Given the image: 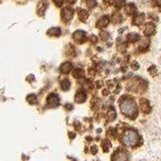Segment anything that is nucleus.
I'll use <instances>...</instances> for the list:
<instances>
[{"mask_svg": "<svg viewBox=\"0 0 161 161\" xmlns=\"http://www.w3.org/2000/svg\"><path fill=\"white\" fill-rule=\"evenodd\" d=\"M73 15H74V10L72 9V8L65 7L61 10V18H63V20L65 21V22L71 20L72 18H73Z\"/></svg>", "mask_w": 161, "mask_h": 161, "instance_id": "39448f33", "label": "nucleus"}, {"mask_svg": "<svg viewBox=\"0 0 161 161\" xmlns=\"http://www.w3.org/2000/svg\"><path fill=\"white\" fill-rule=\"evenodd\" d=\"M102 147H103L104 152H108L110 150V148H111V143H110V141L107 140V139L103 140L102 141Z\"/></svg>", "mask_w": 161, "mask_h": 161, "instance_id": "aec40b11", "label": "nucleus"}, {"mask_svg": "<svg viewBox=\"0 0 161 161\" xmlns=\"http://www.w3.org/2000/svg\"><path fill=\"white\" fill-rule=\"evenodd\" d=\"M140 108L142 110V112L145 114H148L150 113V111H151V106H150V103L148 100H146V99H141L140 100Z\"/></svg>", "mask_w": 161, "mask_h": 161, "instance_id": "423d86ee", "label": "nucleus"}, {"mask_svg": "<svg viewBox=\"0 0 161 161\" xmlns=\"http://www.w3.org/2000/svg\"><path fill=\"white\" fill-rule=\"evenodd\" d=\"M88 16H89V13H88V11L87 10H80L79 11V18H80V20H82V21H86L87 19H88Z\"/></svg>", "mask_w": 161, "mask_h": 161, "instance_id": "6ab92c4d", "label": "nucleus"}, {"mask_svg": "<svg viewBox=\"0 0 161 161\" xmlns=\"http://www.w3.org/2000/svg\"><path fill=\"white\" fill-rule=\"evenodd\" d=\"M73 37L76 41L82 43V42H84L85 40H86V33H85V31H83V30H77L73 34Z\"/></svg>", "mask_w": 161, "mask_h": 161, "instance_id": "0eeeda50", "label": "nucleus"}, {"mask_svg": "<svg viewBox=\"0 0 161 161\" xmlns=\"http://www.w3.org/2000/svg\"><path fill=\"white\" fill-rule=\"evenodd\" d=\"M132 67L134 69H139V65L137 63H132Z\"/></svg>", "mask_w": 161, "mask_h": 161, "instance_id": "2f4dec72", "label": "nucleus"}, {"mask_svg": "<svg viewBox=\"0 0 161 161\" xmlns=\"http://www.w3.org/2000/svg\"><path fill=\"white\" fill-rule=\"evenodd\" d=\"M104 1H105V2H107V3H113V2H114V0H104Z\"/></svg>", "mask_w": 161, "mask_h": 161, "instance_id": "f704fd0d", "label": "nucleus"}, {"mask_svg": "<svg viewBox=\"0 0 161 161\" xmlns=\"http://www.w3.org/2000/svg\"><path fill=\"white\" fill-rule=\"evenodd\" d=\"M114 5L117 8H121L125 5V0H114Z\"/></svg>", "mask_w": 161, "mask_h": 161, "instance_id": "5701e85b", "label": "nucleus"}, {"mask_svg": "<svg viewBox=\"0 0 161 161\" xmlns=\"http://www.w3.org/2000/svg\"><path fill=\"white\" fill-rule=\"evenodd\" d=\"M26 101L28 102L29 104H31V105H34V104H36V102H37V98L34 94H30L27 96Z\"/></svg>", "mask_w": 161, "mask_h": 161, "instance_id": "412c9836", "label": "nucleus"}, {"mask_svg": "<svg viewBox=\"0 0 161 161\" xmlns=\"http://www.w3.org/2000/svg\"><path fill=\"white\" fill-rule=\"evenodd\" d=\"M154 3L157 6H161V0H154Z\"/></svg>", "mask_w": 161, "mask_h": 161, "instance_id": "473e14b6", "label": "nucleus"}, {"mask_svg": "<svg viewBox=\"0 0 161 161\" xmlns=\"http://www.w3.org/2000/svg\"><path fill=\"white\" fill-rule=\"evenodd\" d=\"M65 108L67 110H69H69L73 109V105H71V104H67V105L65 106Z\"/></svg>", "mask_w": 161, "mask_h": 161, "instance_id": "7c9ffc66", "label": "nucleus"}, {"mask_svg": "<svg viewBox=\"0 0 161 161\" xmlns=\"http://www.w3.org/2000/svg\"><path fill=\"white\" fill-rule=\"evenodd\" d=\"M86 99H87L86 92L83 91V90L78 91V93L76 94V96H75V101L77 102V103H84V102L86 101Z\"/></svg>", "mask_w": 161, "mask_h": 161, "instance_id": "1a4fd4ad", "label": "nucleus"}, {"mask_svg": "<svg viewBox=\"0 0 161 161\" xmlns=\"http://www.w3.org/2000/svg\"><path fill=\"white\" fill-rule=\"evenodd\" d=\"M108 118H109L110 121H112V120L115 119V118H116V112H115V110L111 109L109 112H108Z\"/></svg>", "mask_w": 161, "mask_h": 161, "instance_id": "b1692460", "label": "nucleus"}, {"mask_svg": "<svg viewBox=\"0 0 161 161\" xmlns=\"http://www.w3.org/2000/svg\"><path fill=\"white\" fill-rule=\"evenodd\" d=\"M54 4H56V6H61L63 0H54Z\"/></svg>", "mask_w": 161, "mask_h": 161, "instance_id": "c85d7f7f", "label": "nucleus"}, {"mask_svg": "<svg viewBox=\"0 0 161 161\" xmlns=\"http://www.w3.org/2000/svg\"><path fill=\"white\" fill-rule=\"evenodd\" d=\"M140 36H139L138 33H135V32H131L128 34V40L130 42H136L137 40H139Z\"/></svg>", "mask_w": 161, "mask_h": 161, "instance_id": "f3484780", "label": "nucleus"}, {"mask_svg": "<svg viewBox=\"0 0 161 161\" xmlns=\"http://www.w3.org/2000/svg\"><path fill=\"white\" fill-rule=\"evenodd\" d=\"M140 141L139 134L133 129H128L124 132L122 137V142L127 147H136Z\"/></svg>", "mask_w": 161, "mask_h": 161, "instance_id": "f03ea898", "label": "nucleus"}, {"mask_svg": "<svg viewBox=\"0 0 161 161\" xmlns=\"http://www.w3.org/2000/svg\"><path fill=\"white\" fill-rule=\"evenodd\" d=\"M126 47H127L126 43H122V44H119V45H118V48H119L120 52H125V50H126Z\"/></svg>", "mask_w": 161, "mask_h": 161, "instance_id": "cd10ccee", "label": "nucleus"}, {"mask_svg": "<svg viewBox=\"0 0 161 161\" xmlns=\"http://www.w3.org/2000/svg\"><path fill=\"white\" fill-rule=\"evenodd\" d=\"M67 2H69V3H75V2H76V0H67Z\"/></svg>", "mask_w": 161, "mask_h": 161, "instance_id": "c9c22d12", "label": "nucleus"}, {"mask_svg": "<svg viewBox=\"0 0 161 161\" xmlns=\"http://www.w3.org/2000/svg\"><path fill=\"white\" fill-rule=\"evenodd\" d=\"M101 37H102V39H104V40L108 39V37H109V33L106 32V31H102V32H101Z\"/></svg>", "mask_w": 161, "mask_h": 161, "instance_id": "bb28decb", "label": "nucleus"}, {"mask_svg": "<svg viewBox=\"0 0 161 161\" xmlns=\"http://www.w3.org/2000/svg\"><path fill=\"white\" fill-rule=\"evenodd\" d=\"M47 35H50V36H60L61 29L58 27H52V28L47 30Z\"/></svg>", "mask_w": 161, "mask_h": 161, "instance_id": "2eb2a0df", "label": "nucleus"}, {"mask_svg": "<svg viewBox=\"0 0 161 161\" xmlns=\"http://www.w3.org/2000/svg\"><path fill=\"white\" fill-rule=\"evenodd\" d=\"M46 102H47V106L50 108H56L60 105V98L56 94H50L47 96V99H46Z\"/></svg>", "mask_w": 161, "mask_h": 161, "instance_id": "20e7f679", "label": "nucleus"}, {"mask_svg": "<svg viewBox=\"0 0 161 161\" xmlns=\"http://www.w3.org/2000/svg\"><path fill=\"white\" fill-rule=\"evenodd\" d=\"M136 10H137L136 6L133 3L128 4V5H126V7H125V11H126V13L129 14V15H134V14L136 13Z\"/></svg>", "mask_w": 161, "mask_h": 161, "instance_id": "4468645a", "label": "nucleus"}, {"mask_svg": "<svg viewBox=\"0 0 161 161\" xmlns=\"http://www.w3.org/2000/svg\"><path fill=\"white\" fill-rule=\"evenodd\" d=\"M73 69V65L69 61H67V63H63V65H61L60 69H61V74H69V72L72 71Z\"/></svg>", "mask_w": 161, "mask_h": 161, "instance_id": "9b49d317", "label": "nucleus"}, {"mask_svg": "<svg viewBox=\"0 0 161 161\" xmlns=\"http://www.w3.org/2000/svg\"><path fill=\"white\" fill-rule=\"evenodd\" d=\"M148 71H149V73H150V75H151V76H156V75H157V71H156L155 65H152V67H150Z\"/></svg>", "mask_w": 161, "mask_h": 161, "instance_id": "a878e982", "label": "nucleus"}, {"mask_svg": "<svg viewBox=\"0 0 161 161\" xmlns=\"http://www.w3.org/2000/svg\"><path fill=\"white\" fill-rule=\"evenodd\" d=\"M112 161H129V156L125 150L118 149L112 155Z\"/></svg>", "mask_w": 161, "mask_h": 161, "instance_id": "7ed1b4c3", "label": "nucleus"}, {"mask_svg": "<svg viewBox=\"0 0 161 161\" xmlns=\"http://www.w3.org/2000/svg\"><path fill=\"white\" fill-rule=\"evenodd\" d=\"M123 17H122V14L120 12H115L112 16V20H113L114 23H120L122 21Z\"/></svg>", "mask_w": 161, "mask_h": 161, "instance_id": "a211bd4d", "label": "nucleus"}, {"mask_svg": "<svg viewBox=\"0 0 161 161\" xmlns=\"http://www.w3.org/2000/svg\"><path fill=\"white\" fill-rule=\"evenodd\" d=\"M61 88L63 91H69V88H71V83H69V80H63V82L61 83Z\"/></svg>", "mask_w": 161, "mask_h": 161, "instance_id": "dca6fc26", "label": "nucleus"}, {"mask_svg": "<svg viewBox=\"0 0 161 161\" xmlns=\"http://www.w3.org/2000/svg\"><path fill=\"white\" fill-rule=\"evenodd\" d=\"M109 21L110 19L108 16H102L98 22H97V27H98V28H105V27L109 24Z\"/></svg>", "mask_w": 161, "mask_h": 161, "instance_id": "9d476101", "label": "nucleus"}, {"mask_svg": "<svg viewBox=\"0 0 161 161\" xmlns=\"http://www.w3.org/2000/svg\"><path fill=\"white\" fill-rule=\"evenodd\" d=\"M120 109L125 116L132 118V119H134L138 114L136 103L133 99L129 98V97H123L120 100Z\"/></svg>", "mask_w": 161, "mask_h": 161, "instance_id": "f257e3e1", "label": "nucleus"}, {"mask_svg": "<svg viewBox=\"0 0 161 161\" xmlns=\"http://www.w3.org/2000/svg\"><path fill=\"white\" fill-rule=\"evenodd\" d=\"M73 76L75 78H77V79H80V78H82L83 76H84V71H83V69H75V71H74V73H73Z\"/></svg>", "mask_w": 161, "mask_h": 161, "instance_id": "4be33fe9", "label": "nucleus"}, {"mask_svg": "<svg viewBox=\"0 0 161 161\" xmlns=\"http://www.w3.org/2000/svg\"><path fill=\"white\" fill-rule=\"evenodd\" d=\"M96 4H97L96 0H87V6L89 8H93Z\"/></svg>", "mask_w": 161, "mask_h": 161, "instance_id": "393cba45", "label": "nucleus"}, {"mask_svg": "<svg viewBox=\"0 0 161 161\" xmlns=\"http://www.w3.org/2000/svg\"><path fill=\"white\" fill-rule=\"evenodd\" d=\"M47 5H48V2L45 1V0H42V1H40L39 3V5H37V14L39 16H43L45 9L47 8Z\"/></svg>", "mask_w": 161, "mask_h": 161, "instance_id": "6e6552de", "label": "nucleus"}, {"mask_svg": "<svg viewBox=\"0 0 161 161\" xmlns=\"http://www.w3.org/2000/svg\"><path fill=\"white\" fill-rule=\"evenodd\" d=\"M91 39H92L93 42H97V40H98V39H97V36H95V35H92V37H91Z\"/></svg>", "mask_w": 161, "mask_h": 161, "instance_id": "72a5a7b5", "label": "nucleus"}, {"mask_svg": "<svg viewBox=\"0 0 161 161\" xmlns=\"http://www.w3.org/2000/svg\"><path fill=\"white\" fill-rule=\"evenodd\" d=\"M154 32H155V25L152 24V23H148L144 28V34L149 36V35L153 34Z\"/></svg>", "mask_w": 161, "mask_h": 161, "instance_id": "ddd939ff", "label": "nucleus"}, {"mask_svg": "<svg viewBox=\"0 0 161 161\" xmlns=\"http://www.w3.org/2000/svg\"><path fill=\"white\" fill-rule=\"evenodd\" d=\"M144 20H145V15L143 13H139L137 15L134 16V19H133V24L134 25H141L143 24Z\"/></svg>", "mask_w": 161, "mask_h": 161, "instance_id": "f8f14e48", "label": "nucleus"}, {"mask_svg": "<svg viewBox=\"0 0 161 161\" xmlns=\"http://www.w3.org/2000/svg\"><path fill=\"white\" fill-rule=\"evenodd\" d=\"M91 151H92L93 154H96L97 151H98V148H97V146H92V148H91Z\"/></svg>", "mask_w": 161, "mask_h": 161, "instance_id": "c756f323", "label": "nucleus"}]
</instances>
